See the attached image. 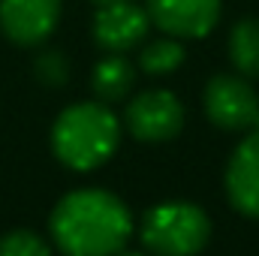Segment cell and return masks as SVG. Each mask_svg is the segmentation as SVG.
<instances>
[{
    "label": "cell",
    "mask_w": 259,
    "mask_h": 256,
    "mask_svg": "<svg viewBox=\"0 0 259 256\" xmlns=\"http://www.w3.org/2000/svg\"><path fill=\"white\" fill-rule=\"evenodd\" d=\"M130 235L127 205L106 190H75L52 211V238L66 256H115Z\"/></svg>",
    "instance_id": "obj_1"
},
{
    "label": "cell",
    "mask_w": 259,
    "mask_h": 256,
    "mask_svg": "<svg viewBox=\"0 0 259 256\" xmlns=\"http://www.w3.org/2000/svg\"><path fill=\"white\" fill-rule=\"evenodd\" d=\"M121 139L118 118L106 103H75L64 109L52 127L55 157L78 172L97 169L106 163Z\"/></svg>",
    "instance_id": "obj_2"
},
{
    "label": "cell",
    "mask_w": 259,
    "mask_h": 256,
    "mask_svg": "<svg viewBox=\"0 0 259 256\" xmlns=\"http://www.w3.org/2000/svg\"><path fill=\"white\" fill-rule=\"evenodd\" d=\"M211 223L202 208L190 202H166L148 211L142 241L160 256H193L205 247Z\"/></svg>",
    "instance_id": "obj_3"
},
{
    "label": "cell",
    "mask_w": 259,
    "mask_h": 256,
    "mask_svg": "<svg viewBox=\"0 0 259 256\" xmlns=\"http://www.w3.org/2000/svg\"><path fill=\"white\" fill-rule=\"evenodd\" d=\"M127 127L142 142L175 139L184 127V106L172 91H142L127 106Z\"/></svg>",
    "instance_id": "obj_4"
},
{
    "label": "cell",
    "mask_w": 259,
    "mask_h": 256,
    "mask_svg": "<svg viewBox=\"0 0 259 256\" xmlns=\"http://www.w3.org/2000/svg\"><path fill=\"white\" fill-rule=\"evenodd\" d=\"M259 97L241 75H214L205 88V115L223 130L253 127Z\"/></svg>",
    "instance_id": "obj_5"
},
{
    "label": "cell",
    "mask_w": 259,
    "mask_h": 256,
    "mask_svg": "<svg viewBox=\"0 0 259 256\" xmlns=\"http://www.w3.org/2000/svg\"><path fill=\"white\" fill-rule=\"evenodd\" d=\"M148 18L175 39H202L220 18V0H145Z\"/></svg>",
    "instance_id": "obj_6"
},
{
    "label": "cell",
    "mask_w": 259,
    "mask_h": 256,
    "mask_svg": "<svg viewBox=\"0 0 259 256\" xmlns=\"http://www.w3.org/2000/svg\"><path fill=\"white\" fill-rule=\"evenodd\" d=\"M61 21V0H0V30L15 46L46 42Z\"/></svg>",
    "instance_id": "obj_7"
},
{
    "label": "cell",
    "mask_w": 259,
    "mask_h": 256,
    "mask_svg": "<svg viewBox=\"0 0 259 256\" xmlns=\"http://www.w3.org/2000/svg\"><path fill=\"white\" fill-rule=\"evenodd\" d=\"M148 9L145 6H136L133 0L124 3H112V6H97V15H94V39L100 49L106 52H127L136 49L145 33H148Z\"/></svg>",
    "instance_id": "obj_8"
},
{
    "label": "cell",
    "mask_w": 259,
    "mask_h": 256,
    "mask_svg": "<svg viewBox=\"0 0 259 256\" xmlns=\"http://www.w3.org/2000/svg\"><path fill=\"white\" fill-rule=\"evenodd\" d=\"M226 193L241 214L259 217V133H250L235 148L226 169Z\"/></svg>",
    "instance_id": "obj_9"
},
{
    "label": "cell",
    "mask_w": 259,
    "mask_h": 256,
    "mask_svg": "<svg viewBox=\"0 0 259 256\" xmlns=\"http://www.w3.org/2000/svg\"><path fill=\"white\" fill-rule=\"evenodd\" d=\"M136 81V69L130 64L127 58H121L118 52L106 55L100 64L94 66L91 72V88L94 94L100 97V103H115V100H124L130 94Z\"/></svg>",
    "instance_id": "obj_10"
},
{
    "label": "cell",
    "mask_w": 259,
    "mask_h": 256,
    "mask_svg": "<svg viewBox=\"0 0 259 256\" xmlns=\"http://www.w3.org/2000/svg\"><path fill=\"white\" fill-rule=\"evenodd\" d=\"M229 61L247 78L259 75V21L256 18H244V21H238L232 27V33H229Z\"/></svg>",
    "instance_id": "obj_11"
},
{
    "label": "cell",
    "mask_w": 259,
    "mask_h": 256,
    "mask_svg": "<svg viewBox=\"0 0 259 256\" xmlns=\"http://www.w3.org/2000/svg\"><path fill=\"white\" fill-rule=\"evenodd\" d=\"M181 64H184V46L175 36L151 39L142 49V55H139V66L148 75H169V72H175Z\"/></svg>",
    "instance_id": "obj_12"
},
{
    "label": "cell",
    "mask_w": 259,
    "mask_h": 256,
    "mask_svg": "<svg viewBox=\"0 0 259 256\" xmlns=\"http://www.w3.org/2000/svg\"><path fill=\"white\" fill-rule=\"evenodd\" d=\"M33 75H36L46 88H64L66 78H69V61H66V55L58 52V49L42 52V55L33 61Z\"/></svg>",
    "instance_id": "obj_13"
},
{
    "label": "cell",
    "mask_w": 259,
    "mask_h": 256,
    "mask_svg": "<svg viewBox=\"0 0 259 256\" xmlns=\"http://www.w3.org/2000/svg\"><path fill=\"white\" fill-rule=\"evenodd\" d=\"M0 256H49V244L27 229H15L0 238Z\"/></svg>",
    "instance_id": "obj_14"
},
{
    "label": "cell",
    "mask_w": 259,
    "mask_h": 256,
    "mask_svg": "<svg viewBox=\"0 0 259 256\" xmlns=\"http://www.w3.org/2000/svg\"><path fill=\"white\" fill-rule=\"evenodd\" d=\"M91 3H97V6H112V3H124V0H91Z\"/></svg>",
    "instance_id": "obj_15"
},
{
    "label": "cell",
    "mask_w": 259,
    "mask_h": 256,
    "mask_svg": "<svg viewBox=\"0 0 259 256\" xmlns=\"http://www.w3.org/2000/svg\"><path fill=\"white\" fill-rule=\"evenodd\" d=\"M253 130L259 133V106H256V115H253Z\"/></svg>",
    "instance_id": "obj_16"
},
{
    "label": "cell",
    "mask_w": 259,
    "mask_h": 256,
    "mask_svg": "<svg viewBox=\"0 0 259 256\" xmlns=\"http://www.w3.org/2000/svg\"><path fill=\"white\" fill-rule=\"evenodd\" d=\"M127 256H142V253H127Z\"/></svg>",
    "instance_id": "obj_17"
}]
</instances>
